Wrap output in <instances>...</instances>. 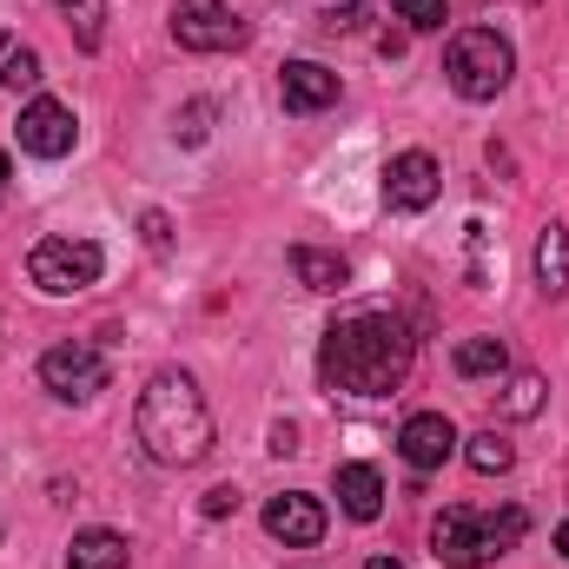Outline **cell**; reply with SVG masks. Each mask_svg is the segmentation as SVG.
Wrapping results in <instances>:
<instances>
[{
  "instance_id": "cell-15",
  "label": "cell",
  "mask_w": 569,
  "mask_h": 569,
  "mask_svg": "<svg viewBox=\"0 0 569 569\" xmlns=\"http://www.w3.org/2000/svg\"><path fill=\"white\" fill-rule=\"evenodd\" d=\"M291 272L305 291H345L351 284V266L338 252H318V246H291Z\"/></svg>"
},
{
  "instance_id": "cell-19",
  "label": "cell",
  "mask_w": 569,
  "mask_h": 569,
  "mask_svg": "<svg viewBox=\"0 0 569 569\" xmlns=\"http://www.w3.org/2000/svg\"><path fill=\"white\" fill-rule=\"evenodd\" d=\"M463 463H470L477 477H503V470L517 463V450H510V443H503L497 430H477V437L463 443Z\"/></svg>"
},
{
  "instance_id": "cell-9",
  "label": "cell",
  "mask_w": 569,
  "mask_h": 569,
  "mask_svg": "<svg viewBox=\"0 0 569 569\" xmlns=\"http://www.w3.org/2000/svg\"><path fill=\"white\" fill-rule=\"evenodd\" d=\"M266 537L284 543V550H311V543L325 537V503L305 497V490H279V497L266 503Z\"/></svg>"
},
{
  "instance_id": "cell-4",
  "label": "cell",
  "mask_w": 569,
  "mask_h": 569,
  "mask_svg": "<svg viewBox=\"0 0 569 569\" xmlns=\"http://www.w3.org/2000/svg\"><path fill=\"white\" fill-rule=\"evenodd\" d=\"M517 73V47L497 27H463L443 47V80L457 87V100H497Z\"/></svg>"
},
{
  "instance_id": "cell-10",
  "label": "cell",
  "mask_w": 569,
  "mask_h": 569,
  "mask_svg": "<svg viewBox=\"0 0 569 569\" xmlns=\"http://www.w3.org/2000/svg\"><path fill=\"white\" fill-rule=\"evenodd\" d=\"M457 425L443 418V411H418V418H405V430H398V450H405V463L425 477V470H443L450 457H457Z\"/></svg>"
},
{
  "instance_id": "cell-5",
  "label": "cell",
  "mask_w": 569,
  "mask_h": 569,
  "mask_svg": "<svg viewBox=\"0 0 569 569\" xmlns=\"http://www.w3.org/2000/svg\"><path fill=\"white\" fill-rule=\"evenodd\" d=\"M107 272V252L93 239H40L27 252V279L40 284L47 298H73V291H93Z\"/></svg>"
},
{
  "instance_id": "cell-27",
  "label": "cell",
  "mask_w": 569,
  "mask_h": 569,
  "mask_svg": "<svg viewBox=\"0 0 569 569\" xmlns=\"http://www.w3.org/2000/svg\"><path fill=\"white\" fill-rule=\"evenodd\" d=\"M365 569H405V563H398V557H371Z\"/></svg>"
},
{
  "instance_id": "cell-17",
  "label": "cell",
  "mask_w": 569,
  "mask_h": 569,
  "mask_svg": "<svg viewBox=\"0 0 569 569\" xmlns=\"http://www.w3.org/2000/svg\"><path fill=\"white\" fill-rule=\"evenodd\" d=\"M450 365H457V378H503L510 371V351H503V338H463L450 351Z\"/></svg>"
},
{
  "instance_id": "cell-8",
  "label": "cell",
  "mask_w": 569,
  "mask_h": 569,
  "mask_svg": "<svg viewBox=\"0 0 569 569\" xmlns=\"http://www.w3.org/2000/svg\"><path fill=\"white\" fill-rule=\"evenodd\" d=\"M73 140H80L73 107H60V100H27V107H20V152H33V159H67Z\"/></svg>"
},
{
  "instance_id": "cell-26",
  "label": "cell",
  "mask_w": 569,
  "mask_h": 569,
  "mask_svg": "<svg viewBox=\"0 0 569 569\" xmlns=\"http://www.w3.org/2000/svg\"><path fill=\"white\" fill-rule=\"evenodd\" d=\"M557 557L569 563V523H557Z\"/></svg>"
},
{
  "instance_id": "cell-1",
  "label": "cell",
  "mask_w": 569,
  "mask_h": 569,
  "mask_svg": "<svg viewBox=\"0 0 569 569\" xmlns=\"http://www.w3.org/2000/svg\"><path fill=\"white\" fill-rule=\"evenodd\" d=\"M418 365V338L398 311H351L318 345V378L345 398H391Z\"/></svg>"
},
{
  "instance_id": "cell-18",
  "label": "cell",
  "mask_w": 569,
  "mask_h": 569,
  "mask_svg": "<svg viewBox=\"0 0 569 569\" xmlns=\"http://www.w3.org/2000/svg\"><path fill=\"white\" fill-rule=\"evenodd\" d=\"M0 87H40V53L27 47V40H13V33H0Z\"/></svg>"
},
{
  "instance_id": "cell-16",
  "label": "cell",
  "mask_w": 569,
  "mask_h": 569,
  "mask_svg": "<svg viewBox=\"0 0 569 569\" xmlns=\"http://www.w3.org/2000/svg\"><path fill=\"white\" fill-rule=\"evenodd\" d=\"M537 291L543 298L569 291V226H543V239H537Z\"/></svg>"
},
{
  "instance_id": "cell-24",
  "label": "cell",
  "mask_w": 569,
  "mask_h": 569,
  "mask_svg": "<svg viewBox=\"0 0 569 569\" xmlns=\"http://www.w3.org/2000/svg\"><path fill=\"white\" fill-rule=\"evenodd\" d=\"M232 510H239V490L232 483H219V490L199 497V517H232Z\"/></svg>"
},
{
  "instance_id": "cell-22",
  "label": "cell",
  "mask_w": 569,
  "mask_h": 569,
  "mask_svg": "<svg viewBox=\"0 0 569 569\" xmlns=\"http://www.w3.org/2000/svg\"><path fill=\"white\" fill-rule=\"evenodd\" d=\"M391 7H398V20H405L411 33H437V27L450 20V7H443V0H391Z\"/></svg>"
},
{
  "instance_id": "cell-12",
  "label": "cell",
  "mask_w": 569,
  "mask_h": 569,
  "mask_svg": "<svg viewBox=\"0 0 569 569\" xmlns=\"http://www.w3.org/2000/svg\"><path fill=\"white\" fill-rule=\"evenodd\" d=\"M279 100H284V113H325L338 100V73L318 67V60H284Z\"/></svg>"
},
{
  "instance_id": "cell-6",
  "label": "cell",
  "mask_w": 569,
  "mask_h": 569,
  "mask_svg": "<svg viewBox=\"0 0 569 569\" xmlns=\"http://www.w3.org/2000/svg\"><path fill=\"white\" fill-rule=\"evenodd\" d=\"M172 40L186 53H232L252 40V27L226 7V0H179L172 7Z\"/></svg>"
},
{
  "instance_id": "cell-21",
  "label": "cell",
  "mask_w": 569,
  "mask_h": 569,
  "mask_svg": "<svg viewBox=\"0 0 569 569\" xmlns=\"http://www.w3.org/2000/svg\"><path fill=\"white\" fill-rule=\"evenodd\" d=\"M543 391H550V385H543L537 371H517V378H510L503 411H510V418H537V411H543Z\"/></svg>"
},
{
  "instance_id": "cell-11",
  "label": "cell",
  "mask_w": 569,
  "mask_h": 569,
  "mask_svg": "<svg viewBox=\"0 0 569 569\" xmlns=\"http://www.w3.org/2000/svg\"><path fill=\"white\" fill-rule=\"evenodd\" d=\"M437 192H443V172H437V159L418 152V146H411V152H398V159L385 166V199H391L398 212H425Z\"/></svg>"
},
{
  "instance_id": "cell-25",
  "label": "cell",
  "mask_w": 569,
  "mask_h": 569,
  "mask_svg": "<svg viewBox=\"0 0 569 569\" xmlns=\"http://www.w3.org/2000/svg\"><path fill=\"white\" fill-rule=\"evenodd\" d=\"M166 239H172V232H166V212H146V246L166 252Z\"/></svg>"
},
{
  "instance_id": "cell-14",
  "label": "cell",
  "mask_w": 569,
  "mask_h": 569,
  "mask_svg": "<svg viewBox=\"0 0 569 569\" xmlns=\"http://www.w3.org/2000/svg\"><path fill=\"white\" fill-rule=\"evenodd\" d=\"M133 563V543L120 530H80L73 550H67V569H127Z\"/></svg>"
},
{
  "instance_id": "cell-7",
  "label": "cell",
  "mask_w": 569,
  "mask_h": 569,
  "mask_svg": "<svg viewBox=\"0 0 569 569\" xmlns=\"http://www.w3.org/2000/svg\"><path fill=\"white\" fill-rule=\"evenodd\" d=\"M107 378H113V365H107V351H93V345H53V351L40 358V385H47L53 398H67V405L100 398Z\"/></svg>"
},
{
  "instance_id": "cell-23",
  "label": "cell",
  "mask_w": 569,
  "mask_h": 569,
  "mask_svg": "<svg viewBox=\"0 0 569 569\" xmlns=\"http://www.w3.org/2000/svg\"><path fill=\"white\" fill-rule=\"evenodd\" d=\"M325 27H331V33H358V27H365V0H331V7H325Z\"/></svg>"
},
{
  "instance_id": "cell-13",
  "label": "cell",
  "mask_w": 569,
  "mask_h": 569,
  "mask_svg": "<svg viewBox=\"0 0 569 569\" xmlns=\"http://www.w3.org/2000/svg\"><path fill=\"white\" fill-rule=\"evenodd\" d=\"M331 490H338V510H345L351 523H378V510H385V477H378L371 463H338Z\"/></svg>"
},
{
  "instance_id": "cell-3",
  "label": "cell",
  "mask_w": 569,
  "mask_h": 569,
  "mask_svg": "<svg viewBox=\"0 0 569 569\" xmlns=\"http://www.w3.org/2000/svg\"><path fill=\"white\" fill-rule=\"evenodd\" d=\"M523 530H530V517L510 503V510H470V503H450L437 523H430V550H437V563L450 569H483L497 563V557H510L517 543H523Z\"/></svg>"
},
{
  "instance_id": "cell-28",
  "label": "cell",
  "mask_w": 569,
  "mask_h": 569,
  "mask_svg": "<svg viewBox=\"0 0 569 569\" xmlns=\"http://www.w3.org/2000/svg\"><path fill=\"white\" fill-rule=\"evenodd\" d=\"M7 172H13V166H7V152H0V192H7Z\"/></svg>"
},
{
  "instance_id": "cell-2",
  "label": "cell",
  "mask_w": 569,
  "mask_h": 569,
  "mask_svg": "<svg viewBox=\"0 0 569 569\" xmlns=\"http://www.w3.org/2000/svg\"><path fill=\"white\" fill-rule=\"evenodd\" d=\"M133 437L152 463L166 470H192L212 457V405L199 391L192 371H152L133 411Z\"/></svg>"
},
{
  "instance_id": "cell-20",
  "label": "cell",
  "mask_w": 569,
  "mask_h": 569,
  "mask_svg": "<svg viewBox=\"0 0 569 569\" xmlns=\"http://www.w3.org/2000/svg\"><path fill=\"white\" fill-rule=\"evenodd\" d=\"M60 13L73 20V40L93 53V47H100V33H107V0H60Z\"/></svg>"
}]
</instances>
